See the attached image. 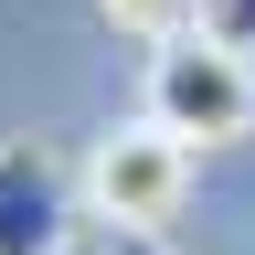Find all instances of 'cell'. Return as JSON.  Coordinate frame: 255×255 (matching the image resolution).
Instances as JSON below:
<instances>
[{"label":"cell","mask_w":255,"mask_h":255,"mask_svg":"<svg viewBox=\"0 0 255 255\" xmlns=\"http://www.w3.org/2000/svg\"><path fill=\"white\" fill-rule=\"evenodd\" d=\"M138 117H159L191 149H223L255 128V43H234L223 21H191L170 43H149V96Z\"/></svg>","instance_id":"6da1fadb"},{"label":"cell","mask_w":255,"mask_h":255,"mask_svg":"<svg viewBox=\"0 0 255 255\" xmlns=\"http://www.w3.org/2000/svg\"><path fill=\"white\" fill-rule=\"evenodd\" d=\"M181 191H191V138H170L159 117H128L117 138H96L85 159V202L107 213V234H159V223L181 213Z\"/></svg>","instance_id":"7a4b0ae2"},{"label":"cell","mask_w":255,"mask_h":255,"mask_svg":"<svg viewBox=\"0 0 255 255\" xmlns=\"http://www.w3.org/2000/svg\"><path fill=\"white\" fill-rule=\"evenodd\" d=\"M75 245V170L53 138H0V255H64Z\"/></svg>","instance_id":"3957f363"},{"label":"cell","mask_w":255,"mask_h":255,"mask_svg":"<svg viewBox=\"0 0 255 255\" xmlns=\"http://www.w3.org/2000/svg\"><path fill=\"white\" fill-rule=\"evenodd\" d=\"M96 21H107V32H128V43H170V32L213 21V0H96Z\"/></svg>","instance_id":"277c9868"},{"label":"cell","mask_w":255,"mask_h":255,"mask_svg":"<svg viewBox=\"0 0 255 255\" xmlns=\"http://www.w3.org/2000/svg\"><path fill=\"white\" fill-rule=\"evenodd\" d=\"M213 21L234 32V43H255V0H213Z\"/></svg>","instance_id":"5b68a950"},{"label":"cell","mask_w":255,"mask_h":255,"mask_svg":"<svg viewBox=\"0 0 255 255\" xmlns=\"http://www.w3.org/2000/svg\"><path fill=\"white\" fill-rule=\"evenodd\" d=\"M107 255H170V245H159L149 223H138V234H107Z\"/></svg>","instance_id":"8992f818"}]
</instances>
